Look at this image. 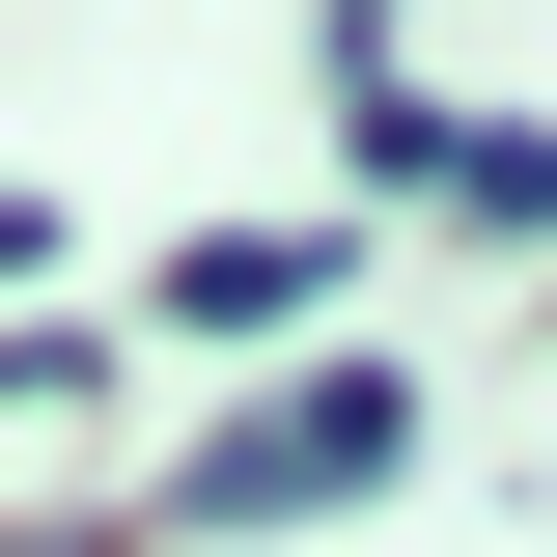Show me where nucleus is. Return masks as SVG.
Masks as SVG:
<instances>
[{
	"instance_id": "nucleus-1",
	"label": "nucleus",
	"mask_w": 557,
	"mask_h": 557,
	"mask_svg": "<svg viewBox=\"0 0 557 557\" xmlns=\"http://www.w3.org/2000/svg\"><path fill=\"white\" fill-rule=\"evenodd\" d=\"M391 446H418V391H391V362H307L278 418H223V446H196V502H223V530H278V502H362Z\"/></svg>"
}]
</instances>
